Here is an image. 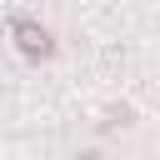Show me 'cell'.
Returning a JSON list of instances; mask_svg holds the SVG:
<instances>
[{"label":"cell","mask_w":160,"mask_h":160,"mask_svg":"<svg viewBox=\"0 0 160 160\" xmlns=\"http://www.w3.org/2000/svg\"><path fill=\"white\" fill-rule=\"evenodd\" d=\"M10 30H15V40H20V45H25L30 55H35V50H40V55L50 50V30H45V25H35V20L15 15V20H10Z\"/></svg>","instance_id":"obj_1"}]
</instances>
